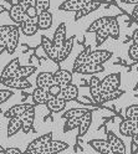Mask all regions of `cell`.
I'll return each mask as SVG.
<instances>
[{
	"label": "cell",
	"instance_id": "4fadbf2b",
	"mask_svg": "<svg viewBox=\"0 0 138 154\" xmlns=\"http://www.w3.org/2000/svg\"><path fill=\"white\" fill-rule=\"evenodd\" d=\"M52 140V133L51 132H47L46 134H42L41 137H39L36 139H34L33 142H30V144L26 147V152H31L34 149H40V148H44L46 144H49Z\"/></svg>",
	"mask_w": 138,
	"mask_h": 154
},
{
	"label": "cell",
	"instance_id": "8d00e7d4",
	"mask_svg": "<svg viewBox=\"0 0 138 154\" xmlns=\"http://www.w3.org/2000/svg\"><path fill=\"white\" fill-rule=\"evenodd\" d=\"M83 117V116H82ZM82 117H77V118H68L65 122V126H64V132H68V131H72L75 128H78L81 124Z\"/></svg>",
	"mask_w": 138,
	"mask_h": 154
},
{
	"label": "cell",
	"instance_id": "277c9868",
	"mask_svg": "<svg viewBox=\"0 0 138 154\" xmlns=\"http://www.w3.org/2000/svg\"><path fill=\"white\" fill-rule=\"evenodd\" d=\"M90 94L96 104H101V97H102V87H101V80L97 76L92 75L90 80Z\"/></svg>",
	"mask_w": 138,
	"mask_h": 154
},
{
	"label": "cell",
	"instance_id": "4dcf8cb0",
	"mask_svg": "<svg viewBox=\"0 0 138 154\" xmlns=\"http://www.w3.org/2000/svg\"><path fill=\"white\" fill-rule=\"evenodd\" d=\"M90 54H91V47H90V46H87L83 51H81L80 54H78V55H77V57L75 59V61H74L72 71L77 70L80 66L85 65V63L87 62V57H88V55H90Z\"/></svg>",
	"mask_w": 138,
	"mask_h": 154
},
{
	"label": "cell",
	"instance_id": "ffe728a7",
	"mask_svg": "<svg viewBox=\"0 0 138 154\" xmlns=\"http://www.w3.org/2000/svg\"><path fill=\"white\" fill-rule=\"evenodd\" d=\"M66 103H67V101L61 97H52L47 101L46 107L50 112L57 113V112H62L66 108Z\"/></svg>",
	"mask_w": 138,
	"mask_h": 154
},
{
	"label": "cell",
	"instance_id": "8992f818",
	"mask_svg": "<svg viewBox=\"0 0 138 154\" xmlns=\"http://www.w3.org/2000/svg\"><path fill=\"white\" fill-rule=\"evenodd\" d=\"M19 26L21 29V32L26 36H33L37 32V30H40V29H39V25H37V17L27 16Z\"/></svg>",
	"mask_w": 138,
	"mask_h": 154
},
{
	"label": "cell",
	"instance_id": "8fae6325",
	"mask_svg": "<svg viewBox=\"0 0 138 154\" xmlns=\"http://www.w3.org/2000/svg\"><path fill=\"white\" fill-rule=\"evenodd\" d=\"M138 132V127H137V121L133 119H128L124 118L121 124H120V133L124 137H131L133 134H136Z\"/></svg>",
	"mask_w": 138,
	"mask_h": 154
},
{
	"label": "cell",
	"instance_id": "c3c4849f",
	"mask_svg": "<svg viewBox=\"0 0 138 154\" xmlns=\"http://www.w3.org/2000/svg\"><path fill=\"white\" fill-rule=\"evenodd\" d=\"M132 143L134 144V146H137V148H138V132L132 136Z\"/></svg>",
	"mask_w": 138,
	"mask_h": 154
},
{
	"label": "cell",
	"instance_id": "74e56055",
	"mask_svg": "<svg viewBox=\"0 0 138 154\" xmlns=\"http://www.w3.org/2000/svg\"><path fill=\"white\" fill-rule=\"evenodd\" d=\"M124 117L128 119L138 121V104H131L124 111Z\"/></svg>",
	"mask_w": 138,
	"mask_h": 154
},
{
	"label": "cell",
	"instance_id": "5bb4252c",
	"mask_svg": "<svg viewBox=\"0 0 138 154\" xmlns=\"http://www.w3.org/2000/svg\"><path fill=\"white\" fill-rule=\"evenodd\" d=\"M105 71V67L103 65L100 63H90L87 62L82 66H80L77 70H75V73H80V75H96V73H100Z\"/></svg>",
	"mask_w": 138,
	"mask_h": 154
},
{
	"label": "cell",
	"instance_id": "bcb514c9",
	"mask_svg": "<svg viewBox=\"0 0 138 154\" xmlns=\"http://www.w3.org/2000/svg\"><path fill=\"white\" fill-rule=\"evenodd\" d=\"M6 154H23V152L19 148H8Z\"/></svg>",
	"mask_w": 138,
	"mask_h": 154
},
{
	"label": "cell",
	"instance_id": "d4e9b609",
	"mask_svg": "<svg viewBox=\"0 0 138 154\" xmlns=\"http://www.w3.org/2000/svg\"><path fill=\"white\" fill-rule=\"evenodd\" d=\"M74 42H75V36H71L65 40L62 47L60 49V51H58V62L65 61L68 57V55L71 54V51L74 49Z\"/></svg>",
	"mask_w": 138,
	"mask_h": 154
},
{
	"label": "cell",
	"instance_id": "7402d4cb",
	"mask_svg": "<svg viewBox=\"0 0 138 154\" xmlns=\"http://www.w3.org/2000/svg\"><path fill=\"white\" fill-rule=\"evenodd\" d=\"M102 3H103V2H91V3H87V4L81 9V10L76 11V14H75V21L80 20V19H82V17H85L86 15L91 14L92 11H96L97 9L102 5Z\"/></svg>",
	"mask_w": 138,
	"mask_h": 154
},
{
	"label": "cell",
	"instance_id": "11a10c76",
	"mask_svg": "<svg viewBox=\"0 0 138 154\" xmlns=\"http://www.w3.org/2000/svg\"><path fill=\"white\" fill-rule=\"evenodd\" d=\"M134 90H138V83L136 85V87H134Z\"/></svg>",
	"mask_w": 138,
	"mask_h": 154
},
{
	"label": "cell",
	"instance_id": "f5cc1de1",
	"mask_svg": "<svg viewBox=\"0 0 138 154\" xmlns=\"http://www.w3.org/2000/svg\"><path fill=\"white\" fill-rule=\"evenodd\" d=\"M87 3H91V2H102V0H86Z\"/></svg>",
	"mask_w": 138,
	"mask_h": 154
},
{
	"label": "cell",
	"instance_id": "cb8c5ba5",
	"mask_svg": "<svg viewBox=\"0 0 138 154\" xmlns=\"http://www.w3.org/2000/svg\"><path fill=\"white\" fill-rule=\"evenodd\" d=\"M50 98H52V96L45 88L36 87L33 92V101L35 104H46Z\"/></svg>",
	"mask_w": 138,
	"mask_h": 154
},
{
	"label": "cell",
	"instance_id": "ab89813d",
	"mask_svg": "<svg viewBox=\"0 0 138 154\" xmlns=\"http://www.w3.org/2000/svg\"><path fill=\"white\" fill-rule=\"evenodd\" d=\"M13 26L14 25H2L0 27V38L2 40H8V36L13 30Z\"/></svg>",
	"mask_w": 138,
	"mask_h": 154
},
{
	"label": "cell",
	"instance_id": "2e32d148",
	"mask_svg": "<svg viewBox=\"0 0 138 154\" xmlns=\"http://www.w3.org/2000/svg\"><path fill=\"white\" fill-rule=\"evenodd\" d=\"M33 104L30 103H21V104H15L10 107L8 111L4 112V117L6 118H13V117H21V116L31 107Z\"/></svg>",
	"mask_w": 138,
	"mask_h": 154
},
{
	"label": "cell",
	"instance_id": "603a6c76",
	"mask_svg": "<svg viewBox=\"0 0 138 154\" xmlns=\"http://www.w3.org/2000/svg\"><path fill=\"white\" fill-rule=\"evenodd\" d=\"M67 148H68V144L66 142H62V140H51L49 144H46L44 148H40V150L57 154V153H60V152L66 150Z\"/></svg>",
	"mask_w": 138,
	"mask_h": 154
},
{
	"label": "cell",
	"instance_id": "44dd1931",
	"mask_svg": "<svg viewBox=\"0 0 138 154\" xmlns=\"http://www.w3.org/2000/svg\"><path fill=\"white\" fill-rule=\"evenodd\" d=\"M88 146H90L93 150H96L98 154L112 152L110 142H108L107 139H92V140L88 142Z\"/></svg>",
	"mask_w": 138,
	"mask_h": 154
},
{
	"label": "cell",
	"instance_id": "e0dca14e",
	"mask_svg": "<svg viewBox=\"0 0 138 154\" xmlns=\"http://www.w3.org/2000/svg\"><path fill=\"white\" fill-rule=\"evenodd\" d=\"M87 4L86 0H66L60 6H58V10L61 11H78Z\"/></svg>",
	"mask_w": 138,
	"mask_h": 154
},
{
	"label": "cell",
	"instance_id": "f546056e",
	"mask_svg": "<svg viewBox=\"0 0 138 154\" xmlns=\"http://www.w3.org/2000/svg\"><path fill=\"white\" fill-rule=\"evenodd\" d=\"M110 20H111V17H108V16H102V17L96 19V20L92 21L91 25L88 26L87 32H97L100 29H102L103 26H106L108 23H110Z\"/></svg>",
	"mask_w": 138,
	"mask_h": 154
},
{
	"label": "cell",
	"instance_id": "ba28073f",
	"mask_svg": "<svg viewBox=\"0 0 138 154\" xmlns=\"http://www.w3.org/2000/svg\"><path fill=\"white\" fill-rule=\"evenodd\" d=\"M54 80H55L56 85L61 86V88H65L68 85H71V82H72V72L60 69L56 72H54Z\"/></svg>",
	"mask_w": 138,
	"mask_h": 154
},
{
	"label": "cell",
	"instance_id": "816d5d0a",
	"mask_svg": "<svg viewBox=\"0 0 138 154\" xmlns=\"http://www.w3.org/2000/svg\"><path fill=\"white\" fill-rule=\"evenodd\" d=\"M0 154H6V149L4 147H0Z\"/></svg>",
	"mask_w": 138,
	"mask_h": 154
},
{
	"label": "cell",
	"instance_id": "d6986e66",
	"mask_svg": "<svg viewBox=\"0 0 138 154\" xmlns=\"http://www.w3.org/2000/svg\"><path fill=\"white\" fill-rule=\"evenodd\" d=\"M23 129V118L21 117H13L9 118L8 127H6V136L13 137L17 132H20Z\"/></svg>",
	"mask_w": 138,
	"mask_h": 154
},
{
	"label": "cell",
	"instance_id": "52a82bcc",
	"mask_svg": "<svg viewBox=\"0 0 138 154\" xmlns=\"http://www.w3.org/2000/svg\"><path fill=\"white\" fill-rule=\"evenodd\" d=\"M41 47L49 59H51L54 62H58V50L55 47L52 40L47 38L46 36H41Z\"/></svg>",
	"mask_w": 138,
	"mask_h": 154
},
{
	"label": "cell",
	"instance_id": "d590c367",
	"mask_svg": "<svg viewBox=\"0 0 138 154\" xmlns=\"http://www.w3.org/2000/svg\"><path fill=\"white\" fill-rule=\"evenodd\" d=\"M108 30H110V37L117 40L120 37V24H118L116 17H111L110 23H108Z\"/></svg>",
	"mask_w": 138,
	"mask_h": 154
},
{
	"label": "cell",
	"instance_id": "7dc6e473",
	"mask_svg": "<svg viewBox=\"0 0 138 154\" xmlns=\"http://www.w3.org/2000/svg\"><path fill=\"white\" fill-rule=\"evenodd\" d=\"M132 40H133V44H138V29H136L133 35H132Z\"/></svg>",
	"mask_w": 138,
	"mask_h": 154
},
{
	"label": "cell",
	"instance_id": "681fc988",
	"mask_svg": "<svg viewBox=\"0 0 138 154\" xmlns=\"http://www.w3.org/2000/svg\"><path fill=\"white\" fill-rule=\"evenodd\" d=\"M124 4H132V5H138V0H122Z\"/></svg>",
	"mask_w": 138,
	"mask_h": 154
},
{
	"label": "cell",
	"instance_id": "9f6ffc18",
	"mask_svg": "<svg viewBox=\"0 0 138 154\" xmlns=\"http://www.w3.org/2000/svg\"><path fill=\"white\" fill-rule=\"evenodd\" d=\"M137 127H138V121H137Z\"/></svg>",
	"mask_w": 138,
	"mask_h": 154
},
{
	"label": "cell",
	"instance_id": "ac0fdd59",
	"mask_svg": "<svg viewBox=\"0 0 138 154\" xmlns=\"http://www.w3.org/2000/svg\"><path fill=\"white\" fill-rule=\"evenodd\" d=\"M21 118H23V131L24 133H29L33 129V123L35 119V106L34 104L21 116Z\"/></svg>",
	"mask_w": 138,
	"mask_h": 154
},
{
	"label": "cell",
	"instance_id": "30bf717a",
	"mask_svg": "<svg viewBox=\"0 0 138 154\" xmlns=\"http://www.w3.org/2000/svg\"><path fill=\"white\" fill-rule=\"evenodd\" d=\"M66 34H67V27L65 23H61L56 27V30L54 32V37H52V42L55 45L56 49L60 51V49L62 47L65 40H66Z\"/></svg>",
	"mask_w": 138,
	"mask_h": 154
},
{
	"label": "cell",
	"instance_id": "7a4b0ae2",
	"mask_svg": "<svg viewBox=\"0 0 138 154\" xmlns=\"http://www.w3.org/2000/svg\"><path fill=\"white\" fill-rule=\"evenodd\" d=\"M120 86H121V73H118V72L107 75L101 81V87L103 92L120 90Z\"/></svg>",
	"mask_w": 138,
	"mask_h": 154
},
{
	"label": "cell",
	"instance_id": "f1b7e54d",
	"mask_svg": "<svg viewBox=\"0 0 138 154\" xmlns=\"http://www.w3.org/2000/svg\"><path fill=\"white\" fill-rule=\"evenodd\" d=\"M91 123H92V113H91V111H90V112H87V113L83 116V117H82L81 124H80V127H78V131H77V137H78V138L83 137L85 134L87 133L88 128H90V126H91Z\"/></svg>",
	"mask_w": 138,
	"mask_h": 154
},
{
	"label": "cell",
	"instance_id": "60d3db41",
	"mask_svg": "<svg viewBox=\"0 0 138 154\" xmlns=\"http://www.w3.org/2000/svg\"><path fill=\"white\" fill-rule=\"evenodd\" d=\"M128 56L132 61H138V44H133L128 49Z\"/></svg>",
	"mask_w": 138,
	"mask_h": 154
},
{
	"label": "cell",
	"instance_id": "9a60e30c",
	"mask_svg": "<svg viewBox=\"0 0 138 154\" xmlns=\"http://www.w3.org/2000/svg\"><path fill=\"white\" fill-rule=\"evenodd\" d=\"M35 82H36V87L47 90L50 86H52L55 83L54 73L52 72H40L37 75Z\"/></svg>",
	"mask_w": 138,
	"mask_h": 154
},
{
	"label": "cell",
	"instance_id": "484cf974",
	"mask_svg": "<svg viewBox=\"0 0 138 154\" xmlns=\"http://www.w3.org/2000/svg\"><path fill=\"white\" fill-rule=\"evenodd\" d=\"M58 97L66 100L67 102L68 101H76L77 97H78V87L76 85H72V83L68 85L67 87L62 88V91H61V93H60Z\"/></svg>",
	"mask_w": 138,
	"mask_h": 154
},
{
	"label": "cell",
	"instance_id": "b9f144b4",
	"mask_svg": "<svg viewBox=\"0 0 138 154\" xmlns=\"http://www.w3.org/2000/svg\"><path fill=\"white\" fill-rule=\"evenodd\" d=\"M13 94H14V92L11 90H9V88H6V90L5 88H2V90H0V103L6 102Z\"/></svg>",
	"mask_w": 138,
	"mask_h": 154
},
{
	"label": "cell",
	"instance_id": "7bdbcfd3",
	"mask_svg": "<svg viewBox=\"0 0 138 154\" xmlns=\"http://www.w3.org/2000/svg\"><path fill=\"white\" fill-rule=\"evenodd\" d=\"M47 91H49V93L52 96V97H58L60 93H61V91H62V88H61V86L54 83L52 86H50V87L47 88Z\"/></svg>",
	"mask_w": 138,
	"mask_h": 154
},
{
	"label": "cell",
	"instance_id": "83f0119b",
	"mask_svg": "<svg viewBox=\"0 0 138 154\" xmlns=\"http://www.w3.org/2000/svg\"><path fill=\"white\" fill-rule=\"evenodd\" d=\"M20 67V60L19 59H14L9 62L2 72V79H6V77H14V75L16 73V71Z\"/></svg>",
	"mask_w": 138,
	"mask_h": 154
},
{
	"label": "cell",
	"instance_id": "1f68e13d",
	"mask_svg": "<svg viewBox=\"0 0 138 154\" xmlns=\"http://www.w3.org/2000/svg\"><path fill=\"white\" fill-rule=\"evenodd\" d=\"M36 72V67L35 66H20L19 70L16 71V73L14 75V77H20V79H27L31 75H34Z\"/></svg>",
	"mask_w": 138,
	"mask_h": 154
},
{
	"label": "cell",
	"instance_id": "f35d334b",
	"mask_svg": "<svg viewBox=\"0 0 138 154\" xmlns=\"http://www.w3.org/2000/svg\"><path fill=\"white\" fill-rule=\"evenodd\" d=\"M34 5L36 6L39 14L44 11H49V9H50V0H34Z\"/></svg>",
	"mask_w": 138,
	"mask_h": 154
},
{
	"label": "cell",
	"instance_id": "d6a6232c",
	"mask_svg": "<svg viewBox=\"0 0 138 154\" xmlns=\"http://www.w3.org/2000/svg\"><path fill=\"white\" fill-rule=\"evenodd\" d=\"M87 112H90L86 108H71L66 112H64L62 118L64 119H68V118H77V117H82Z\"/></svg>",
	"mask_w": 138,
	"mask_h": 154
},
{
	"label": "cell",
	"instance_id": "9c48e42d",
	"mask_svg": "<svg viewBox=\"0 0 138 154\" xmlns=\"http://www.w3.org/2000/svg\"><path fill=\"white\" fill-rule=\"evenodd\" d=\"M9 16H10V19L16 25H20L27 17V14H26L25 9L19 3H16V4H13L11 9L9 10Z\"/></svg>",
	"mask_w": 138,
	"mask_h": 154
},
{
	"label": "cell",
	"instance_id": "836d02e7",
	"mask_svg": "<svg viewBox=\"0 0 138 154\" xmlns=\"http://www.w3.org/2000/svg\"><path fill=\"white\" fill-rule=\"evenodd\" d=\"M124 93V91L122 90H116V91H110V92H103L102 91V97H101V104L106 103V102H110L113 100L120 98L121 96Z\"/></svg>",
	"mask_w": 138,
	"mask_h": 154
},
{
	"label": "cell",
	"instance_id": "db71d44e",
	"mask_svg": "<svg viewBox=\"0 0 138 154\" xmlns=\"http://www.w3.org/2000/svg\"><path fill=\"white\" fill-rule=\"evenodd\" d=\"M102 154H116V153H113V152H108V153H102Z\"/></svg>",
	"mask_w": 138,
	"mask_h": 154
},
{
	"label": "cell",
	"instance_id": "e575fe53",
	"mask_svg": "<svg viewBox=\"0 0 138 154\" xmlns=\"http://www.w3.org/2000/svg\"><path fill=\"white\" fill-rule=\"evenodd\" d=\"M108 37H110V30H108V24H107L106 26H103L96 32V45L101 46Z\"/></svg>",
	"mask_w": 138,
	"mask_h": 154
},
{
	"label": "cell",
	"instance_id": "4316f807",
	"mask_svg": "<svg viewBox=\"0 0 138 154\" xmlns=\"http://www.w3.org/2000/svg\"><path fill=\"white\" fill-rule=\"evenodd\" d=\"M37 25L40 30H49L52 25V15L50 11H44L37 15Z\"/></svg>",
	"mask_w": 138,
	"mask_h": 154
},
{
	"label": "cell",
	"instance_id": "ee69618b",
	"mask_svg": "<svg viewBox=\"0 0 138 154\" xmlns=\"http://www.w3.org/2000/svg\"><path fill=\"white\" fill-rule=\"evenodd\" d=\"M17 3L20 4L25 10H27L29 8H30L31 5H34V0H17Z\"/></svg>",
	"mask_w": 138,
	"mask_h": 154
},
{
	"label": "cell",
	"instance_id": "f6af8a7d",
	"mask_svg": "<svg viewBox=\"0 0 138 154\" xmlns=\"http://www.w3.org/2000/svg\"><path fill=\"white\" fill-rule=\"evenodd\" d=\"M0 3H2V9H0V11H5V10H10L11 9V6H13V4H10V3H6V0H0Z\"/></svg>",
	"mask_w": 138,
	"mask_h": 154
},
{
	"label": "cell",
	"instance_id": "3957f363",
	"mask_svg": "<svg viewBox=\"0 0 138 154\" xmlns=\"http://www.w3.org/2000/svg\"><path fill=\"white\" fill-rule=\"evenodd\" d=\"M20 31L21 29L19 25H14L13 26V30L10 31L8 36V40H6V51L8 54H14L16 47H17V44H19V40H20Z\"/></svg>",
	"mask_w": 138,
	"mask_h": 154
},
{
	"label": "cell",
	"instance_id": "6da1fadb",
	"mask_svg": "<svg viewBox=\"0 0 138 154\" xmlns=\"http://www.w3.org/2000/svg\"><path fill=\"white\" fill-rule=\"evenodd\" d=\"M2 85L8 88L21 90V91L31 88V83L27 81V79H20V77H6V79H2Z\"/></svg>",
	"mask_w": 138,
	"mask_h": 154
},
{
	"label": "cell",
	"instance_id": "7c38bea8",
	"mask_svg": "<svg viewBox=\"0 0 138 154\" xmlns=\"http://www.w3.org/2000/svg\"><path fill=\"white\" fill-rule=\"evenodd\" d=\"M107 140L110 142V146L113 153L116 154H126V146L124 143L118 138L113 132H108L107 133Z\"/></svg>",
	"mask_w": 138,
	"mask_h": 154
},
{
	"label": "cell",
	"instance_id": "5b68a950",
	"mask_svg": "<svg viewBox=\"0 0 138 154\" xmlns=\"http://www.w3.org/2000/svg\"><path fill=\"white\" fill-rule=\"evenodd\" d=\"M112 52L108 50H96V51H91V54L87 57V62L90 63H100L103 65L105 62H107L108 60L112 57ZM86 62V63H87Z\"/></svg>",
	"mask_w": 138,
	"mask_h": 154
},
{
	"label": "cell",
	"instance_id": "f907efd6",
	"mask_svg": "<svg viewBox=\"0 0 138 154\" xmlns=\"http://www.w3.org/2000/svg\"><path fill=\"white\" fill-rule=\"evenodd\" d=\"M132 16H133L134 19H137V17H138V5H136V8L133 9V11H132Z\"/></svg>",
	"mask_w": 138,
	"mask_h": 154
}]
</instances>
